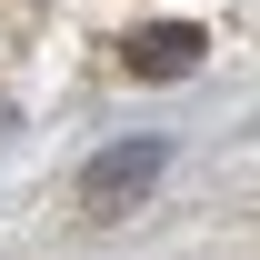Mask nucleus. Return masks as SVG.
<instances>
[{
  "instance_id": "nucleus-2",
  "label": "nucleus",
  "mask_w": 260,
  "mask_h": 260,
  "mask_svg": "<svg viewBox=\"0 0 260 260\" xmlns=\"http://www.w3.org/2000/svg\"><path fill=\"white\" fill-rule=\"evenodd\" d=\"M200 50H210V40H200L190 20H160V30H130V70H140V80H180V70H200Z\"/></svg>"
},
{
  "instance_id": "nucleus-1",
  "label": "nucleus",
  "mask_w": 260,
  "mask_h": 260,
  "mask_svg": "<svg viewBox=\"0 0 260 260\" xmlns=\"http://www.w3.org/2000/svg\"><path fill=\"white\" fill-rule=\"evenodd\" d=\"M150 180H160V150H150V140H130V150H110V160L80 180V210H100V220H110V210H120L130 190H150Z\"/></svg>"
}]
</instances>
